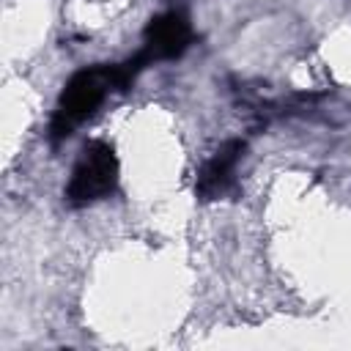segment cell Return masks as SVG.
Segmentation results:
<instances>
[{
	"label": "cell",
	"mask_w": 351,
	"mask_h": 351,
	"mask_svg": "<svg viewBox=\"0 0 351 351\" xmlns=\"http://www.w3.org/2000/svg\"><path fill=\"white\" fill-rule=\"evenodd\" d=\"M110 90H118L115 88V63L112 66H90V69H80L77 74H71V80L60 90L58 110L49 123L52 143L66 140L82 121H88L101 107V101L107 99Z\"/></svg>",
	"instance_id": "obj_1"
},
{
	"label": "cell",
	"mask_w": 351,
	"mask_h": 351,
	"mask_svg": "<svg viewBox=\"0 0 351 351\" xmlns=\"http://www.w3.org/2000/svg\"><path fill=\"white\" fill-rule=\"evenodd\" d=\"M118 186V156L115 148L104 140H90L66 184V203L74 208L90 206L96 200H104Z\"/></svg>",
	"instance_id": "obj_2"
},
{
	"label": "cell",
	"mask_w": 351,
	"mask_h": 351,
	"mask_svg": "<svg viewBox=\"0 0 351 351\" xmlns=\"http://www.w3.org/2000/svg\"><path fill=\"white\" fill-rule=\"evenodd\" d=\"M143 38H145L143 52L151 58V63H156V60H176V58H181L189 49L195 33H192L189 16L184 11L173 8V11H165V14H156L145 25Z\"/></svg>",
	"instance_id": "obj_3"
},
{
	"label": "cell",
	"mask_w": 351,
	"mask_h": 351,
	"mask_svg": "<svg viewBox=\"0 0 351 351\" xmlns=\"http://www.w3.org/2000/svg\"><path fill=\"white\" fill-rule=\"evenodd\" d=\"M244 148V140H228L214 151V156L197 173L195 192L200 200H219L236 189V165L241 162Z\"/></svg>",
	"instance_id": "obj_4"
}]
</instances>
